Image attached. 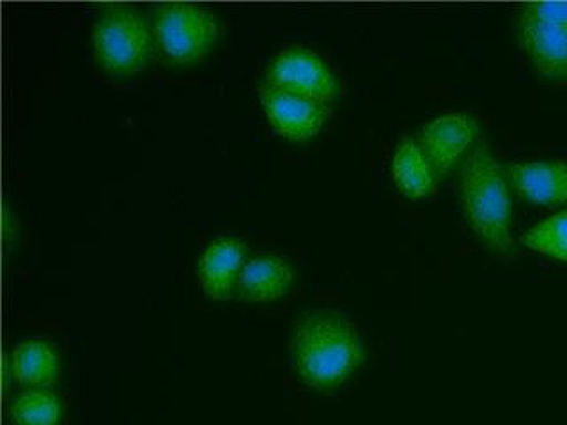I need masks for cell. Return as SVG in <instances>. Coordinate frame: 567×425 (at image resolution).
I'll list each match as a JSON object with an SVG mask.
<instances>
[{
    "instance_id": "cell-9",
    "label": "cell",
    "mask_w": 567,
    "mask_h": 425,
    "mask_svg": "<svg viewBox=\"0 0 567 425\" xmlns=\"http://www.w3.org/2000/svg\"><path fill=\"white\" fill-rule=\"evenodd\" d=\"M507 179L523 199L534 204H567V162L537 159L507 168Z\"/></svg>"
},
{
    "instance_id": "cell-10",
    "label": "cell",
    "mask_w": 567,
    "mask_h": 425,
    "mask_svg": "<svg viewBox=\"0 0 567 425\" xmlns=\"http://www.w3.org/2000/svg\"><path fill=\"white\" fill-rule=\"evenodd\" d=\"M244 245L235 238L217 239L204 250L197 265V273L208 297L218 300L229 297L244 270Z\"/></svg>"
},
{
    "instance_id": "cell-5",
    "label": "cell",
    "mask_w": 567,
    "mask_h": 425,
    "mask_svg": "<svg viewBox=\"0 0 567 425\" xmlns=\"http://www.w3.org/2000/svg\"><path fill=\"white\" fill-rule=\"evenodd\" d=\"M217 35L215 17L194 2H168L156 13V41L173 61H197L208 53Z\"/></svg>"
},
{
    "instance_id": "cell-8",
    "label": "cell",
    "mask_w": 567,
    "mask_h": 425,
    "mask_svg": "<svg viewBox=\"0 0 567 425\" xmlns=\"http://www.w3.org/2000/svg\"><path fill=\"white\" fill-rule=\"evenodd\" d=\"M477 121L468 114H447L425 124L421 132L424 155L433 165L436 176L456 167L477 135Z\"/></svg>"
},
{
    "instance_id": "cell-6",
    "label": "cell",
    "mask_w": 567,
    "mask_h": 425,
    "mask_svg": "<svg viewBox=\"0 0 567 425\" xmlns=\"http://www.w3.org/2000/svg\"><path fill=\"white\" fill-rule=\"evenodd\" d=\"M266 82L321 103L332 102L339 93V80L330 64L315 50L303 46H289L277 53Z\"/></svg>"
},
{
    "instance_id": "cell-1",
    "label": "cell",
    "mask_w": 567,
    "mask_h": 425,
    "mask_svg": "<svg viewBox=\"0 0 567 425\" xmlns=\"http://www.w3.org/2000/svg\"><path fill=\"white\" fill-rule=\"evenodd\" d=\"M363 356L359 330L336 310H312L292 330V365L312 388L341 386L360 367Z\"/></svg>"
},
{
    "instance_id": "cell-2",
    "label": "cell",
    "mask_w": 567,
    "mask_h": 425,
    "mask_svg": "<svg viewBox=\"0 0 567 425\" xmlns=\"http://www.w3.org/2000/svg\"><path fill=\"white\" fill-rule=\"evenodd\" d=\"M461 204L470 227L498 259H516L513 200L498 159L484 146L475 147L461 173Z\"/></svg>"
},
{
    "instance_id": "cell-3",
    "label": "cell",
    "mask_w": 567,
    "mask_h": 425,
    "mask_svg": "<svg viewBox=\"0 0 567 425\" xmlns=\"http://www.w3.org/2000/svg\"><path fill=\"white\" fill-rule=\"evenodd\" d=\"M516 34L540 75L567 84V2L523 4L516 17Z\"/></svg>"
},
{
    "instance_id": "cell-7",
    "label": "cell",
    "mask_w": 567,
    "mask_h": 425,
    "mask_svg": "<svg viewBox=\"0 0 567 425\" xmlns=\"http://www.w3.org/2000/svg\"><path fill=\"white\" fill-rule=\"evenodd\" d=\"M266 117L274 128L291 141H307L315 137L328 117L327 103L301 96L288 89L265 84L259 91Z\"/></svg>"
},
{
    "instance_id": "cell-13",
    "label": "cell",
    "mask_w": 567,
    "mask_h": 425,
    "mask_svg": "<svg viewBox=\"0 0 567 425\" xmlns=\"http://www.w3.org/2000/svg\"><path fill=\"white\" fill-rule=\"evenodd\" d=\"M392 176L399 190L410 199L430 197L436 188V173L421 144L412 138H403L392 159Z\"/></svg>"
},
{
    "instance_id": "cell-14",
    "label": "cell",
    "mask_w": 567,
    "mask_h": 425,
    "mask_svg": "<svg viewBox=\"0 0 567 425\" xmlns=\"http://www.w3.org/2000/svg\"><path fill=\"white\" fill-rule=\"evenodd\" d=\"M11 416L18 425H58L62 418L61 398L49 390H29L14 398Z\"/></svg>"
},
{
    "instance_id": "cell-11",
    "label": "cell",
    "mask_w": 567,
    "mask_h": 425,
    "mask_svg": "<svg viewBox=\"0 0 567 425\" xmlns=\"http://www.w3.org/2000/svg\"><path fill=\"white\" fill-rule=\"evenodd\" d=\"M239 288L248 300L275 301L286 297L292 286V268L275 253L254 257L239 273Z\"/></svg>"
},
{
    "instance_id": "cell-4",
    "label": "cell",
    "mask_w": 567,
    "mask_h": 425,
    "mask_svg": "<svg viewBox=\"0 0 567 425\" xmlns=\"http://www.w3.org/2000/svg\"><path fill=\"white\" fill-rule=\"evenodd\" d=\"M93 46L103 68L130 73L146 64L153 52V32L128 6H111L93 27Z\"/></svg>"
},
{
    "instance_id": "cell-15",
    "label": "cell",
    "mask_w": 567,
    "mask_h": 425,
    "mask_svg": "<svg viewBox=\"0 0 567 425\" xmlns=\"http://www.w3.org/2000/svg\"><path fill=\"white\" fill-rule=\"evenodd\" d=\"M522 243L534 252L567 261V211L558 212L527 230Z\"/></svg>"
},
{
    "instance_id": "cell-12",
    "label": "cell",
    "mask_w": 567,
    "mask_h": 425,
    "mask_svg": "<svg viewBox=\"0 0 567 425\" xmlns=\"http://www.w3.org/2000/svg\"><path fill=\"white\" fill-rule=\"evenodd\" d=\"M14 380L23 385L41 386L52 385L58 380L61 371L59 353L52 344L41 339H31L14 345L9 354L8 369Z\"/></svg>"
}]
</instances>
